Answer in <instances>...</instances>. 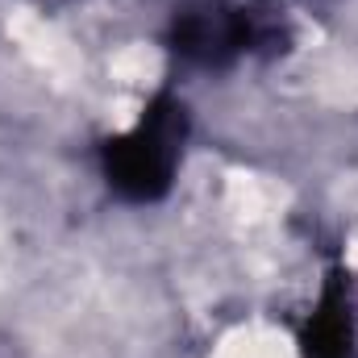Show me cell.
I'll list each match as a JSON object with an SVG mask.
<instances>
[{"label":"cell","mask_w":358,"mask_h":358,"mask_svg":"<svg viewBox=\"0 0 358 358\" xmlns=\"http://www.w3.org/2000/svg\"><path fill=\"white\" fill-rule=\"evenodd\" d=\"M187 134V113L171 96H155L142 121L104 142V176L129 200H159L171 187V171L179 159V142Z\"/></svg>","instance_id":"cell-1"},{"label":"cell","mask_w":358,"mask_h":358,"mask_svg":"<svg viewBox=\"0 0 358 358\" xmlns=\"http://www.w3.org/2000/svg\"><path fill=\"white\" fill-rule=\"evenodd\" d=\"M304 358H350L355 355V321H350V296H346V279L329 275L321 304L313 313V321L304 325Z\"/></svg>","instance_id":"cell-3"},{"label":"cell","mask_w":358,"mask_h":358,"mask_svg":"<svg viewBox=\"0 0 358 358\" xmlns=\"http://www.w3.org/2000/svg\"><path fill=\"white\" fill-rule=\"evenodd\" d=\"M259 42V25L238 8H187L171 25V46L192 63H229Z\"/></svg>","instance_id":"cell-2"}]
</instances>
